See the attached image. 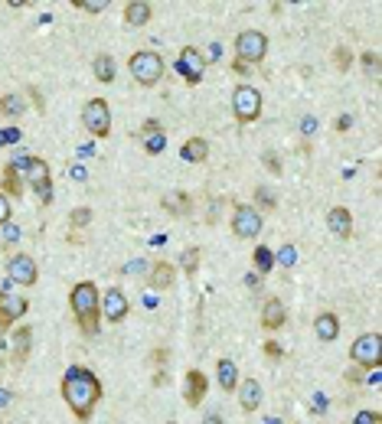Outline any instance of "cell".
<instances>
[{"mask_svg":"<svg viewBox=\"0 0 382 424\" xmlns=\"http://www.w3.org/2000/svg\"><path fill=\"white\" fill-rule=\"evenodd\" d=\"M62 401L69 405V411L79 418V421H89L95 411V405L101 401V382L92 369L85 366H69L66 376H62Z\"/></svg>","mask_w":382,"mask_h":424,"instance_id":"6da1fadb","label":"cell"},{"mask_svg":"<svg viewBox=\"0 0 382 424\" xmlns=\"http://www.w3.org/2000/svg\"><path fill=\"white\" fill-rule=\"evenodd\" d=\"M69 307L72 316H76L79 330L82 336H99V326H101V297H99V287L92 281H79L69 294Z\"/></svg>","mask_w":382,"mask_h":424,"instance_id":"7a4b0ae2","label":"cell"},{"mask_svg":"<svg viewBox=\"0 0 382 424\" xmlns=\"http://www.w3.org/2000/svg\"><path fill=\"white\" fill-rule=\"evenodd\" d=\"M20 177L36 190L39 202H53V177H49V163L43 157H24V160H14Z\"/></svg>","mask_w":382,"mask_h":424,"instance_id":"3957f363","label":"cell"},{"mask_svg":"<svg viewBox=\"0 0 382 424\" xmlns=\"http://www.w3.org/2000/svg\"><path fill=\"white\" fill-rule=\"evenodd\" d=\"M128 69H131V76H134V82L151 88V85H157L164 78V69H167V66H164V59L157 53H151V49H138V53L128 59Z\"/></svg>","mask_w":382,"mask_h":424,"instance_id":"277c9868","label":"cell"},{"mask_svg":"<svg viewBox=\"0 0 382 424\" xmlns=\"http://www.w3.org/2000/svg\"><path fill=\"white\" fill-rule=\"evenodd\" d=\"M30 310V301H26V294H20L14 284H4L0 287V330L7 333L14 330V324H20Z\"/></svg>","mask_w":382,"mask_h":424,"instance_id":"5b68a950","label":"cell"},{"mask_svg":"<svg viewBox=\"0 0 382 424\" xmlns=\"http://www.w3.org/2000/svg\"><path fill=\"white\" fill-rule=\"evenodd\" d=\"M232 115L238 124H255L261 118V92L255 85H236L232 92Z\"/></svg>","mask_w":382,"mask_h":424,"instance_id":"8992f818","label":"cell"},{"mask_svg":"<svg viewBox=\"0 0 382 424\" xmlns=\"http://www.w3.org/2000/svg\"><path fill=\"white\" fill-rule=\"evenodd\" d=\"M350 359L359 369H379L382 366V336L379 333H363V336L353 339Z\"/></svg>","mask_w":382,"mask_h":424,"instance_id":"52a82bcc","label":"cell"},{"mask_svg":"<svg viewBox=\"0 0 382 424\" xmlns=\"http://www.w3.org/2000/svg\"><path fill=\"white\" fill-rule=\"evenodd\" d=\"M265 53H268V36L265 33H258V30H242L236 36V59L242 62V66H258L261 59H265Z\"/></svg>","mask_w":382,"mask_h":424,"instance_id":"ba28073f","label":"cell"},{"mask_svg":"<svg viewBox=\"0 0 382 424\" xmlns=\"http://www.w3.org/2000/svg\"><path fill=\"white\" fill-rule=\"evenodd\" d=\"M82 124H85V131L92 134V138H99V140L108 138V134H111V108H108V101L105 98L85 101Z\"/></svg>","mask_w":382,"mask_h":424,"instance_id":"9c48e42d","label":"cell"},{"mask_svg":"<svg viewBox=\"0 0 382 424\" xmlns=\"http://www.w3.org/2000/svg\"><path fill=\"white\" fill-rule=\"evenodd\" d=\"M7 278L14 287H33L39 281V268L30 254H10L7 258Z\"/></svg>","mask_w":382,"mask_h":424,"instance_id":"30bf717a","label":"cell"},{"mask_svg":"<svg viewBox=\"0 0 382 424\" xmlns=\"http://www.w3.org/2000/svg\"><path fill=\"white\" fill-rule=\"evenodd\" d=\"M232 232H236L238 239H258L261 235V212L255 206L238 202V206L232 209Z\"/></svg>","mask_w":382,"mask_h":424,"instance_id":"8fae6325","label":"cell"},{"mask_svg":"<svg viewBox=\"0 0 382 424\" xmlns=\"http://www.w3.org/2000/svg\"><path fill=\"white\" fill-rule=\"evenodd\" d=\"M203 69H206V59L199 53L196 46H184L180 49V59H176V72L186 78L190 85H199L203 82Z\"/></svg>","mask_w":382,"mask_h":424,"instance_id":"7c38bea8","label":"cell"},{"mask_svg":"<svg viewBox=\"0 0 382 424\" xmlns=\"http://www.w3.org/2000/svg\"><path fill=\"white\" fill-rule=\"evenodd\" d=\"M101 316H105L108 324H124V316H128V297H124V291L108 287L101 294Z\"/></svg>","mask_w":382,"mask_h":424,"instance_id":"4fadbf2b","label":"cell"},{"mask_svg":"<svg viewBox=\"0 0 382 424\" xmlns=\"http://www.w3.org/2000/svg\"><path fill=\"white\" fill-rule=\"evenodd\" d=\"M30 349H33V326H16L14 336H10V363L20 369L30 359Z\"/></svg>","mask_w":382,"mask_h":424,"instance_id":"5bb4252c","label":"cell"},{"mask_svg":"<svg viewBox=\"0 0 382 424\" xmlns=\"http://www.w3.org/2000/svg\"><path fill=\"white\" fill-rule=\"evenodd\" d=\"M184 398L190 408H199L203 398H206V376L199 369H186V386H184Z\"/></svg>","mask_w":382,"mask_h":424,"instance_id":"9a60e30c","label":"cell"},{"mask_svg":"<svg viewBox=\"0 0 382 424\" xmlns=\"http://www.w3.org/2000/svg\"><path fill=\"white\" fill-rule=\"evenodd\" d=\"M327 229L333 232L336 239L346 242V239L353 235V212H350L346 206H333V209L327 212Z\"/></svg>","mask_w":382,"mask_h":424,"instance_id":"2e32d148","label":"cell"},{"mask_svg":"<svg viewBox=\"0 0 382 424\" xmlns=\"http://www.w3.org/2000/svg\"><path fill=\"white\" fill-rule=\"evenodd\" d=\"M284 320H288V314H284V304L278 301V297H271V301H265V307H261V326H265L268 333H275L284 326Z\"/></svg>","mask_w":382,"mask_h":424,"instance_id":"e0dca14e","label":"cell"},{"mask_svg":"<svg viewBox=\"0 0 382 424\" xmlns=\"http://www.w3.org/2000/svg\"><path fill=\"white\" fill-rule=\"evenodd\" d=\"M238 405H242V411H248V415L261 405V386L255 378H238Z\"/></svg>","mask_w":382,"mask_h":424,"instance_id":"ac0fdd59","label":"cell"},{"mask_svg":"<svg viewBox=\"0 0 382 424\" xmlns=\"http://www.w3.org/2000/svg\"><path fill=\"white\" fill-rule=\"evenodd\" d=\"M141 134H144V150H147V154H161L164 147H167V138H164L161 121H154V118L141 124Z\"/></svg>","mask_w":382,"mask_h":424,"instance_id":"d6986e66","label":"cell"},{"mask_svg":"<svg viewBox=\"0 0 382 424\" xmlns=\"http://www.w3.org/2000/svg\"><path fill=\"white\" fill-rule=\"evenodd\" d=\"M313 333H317V339H323V343H333V339L340 336V316L330 314V310L317 314V320H313Z\"/></svg>","mask_w":382,"mask_h":424,"instance_id":"ffe728a7","label":"cell"},{"mask_svg":"<svg viewBox=\"0 0 382 424\" xmlns=\"http://www.w3.org/2000/svg\"><path fill=\"white\" fill-rule=\"evenodd\" d=\"M147 281H151L154 291H167V287L176 281V268L170 262H157V264H151V274H147Z\"/></svg>","mask_w":382,"mask_h":424,"instance_id":"44dd1931","label":"cell"},{"mask_svg":"<svg viewBox=\"0 0 382 424\" xmlns=\"http://www.w3.org/2000/svg\"><path fill=\"white\" fill-rule=\"evenodd\" d=\"M151 16H154V7L147 0H131V4H124V24L144 26V24H151Z\"/></svg>","mask_w":382,"mask_h":424,"instance_id":"7402d4cb","label":"cell"},{"mask_svg":"<svg viewBox=\"0 0 382 424\" xmlns=\"http://www.w3.org/2000/svg\"><path fill=\"white\" fill-rule=\"evenodd\" d=\"M20 186H24V177H20L16 163H14V160L4 163V177H0V193H4V196H16V200H20V193H24Z\"/></svg>","mask_w":382,"mask_h":424,"instance_id":"603a6c76","label":"cell"},{"mask_svg":"<svg viewBox=\"0 0 382 424\" xmlns=\"http://www.w3.org/2000/svg\"><path fill=\"white\" fill-rule=\"evenodd\" d=\"M216 376H219L222 392H236L238 388V369L232 359H219V363H216Z\"/></svg>","mask_w":382,"mask_h":424,"instance_id":"cb8c5ba5","label":"cell"},{"mask_svg":"<svg viewBox=\"0 0 382 424\" xmlns=\"http://www.w3.org/2000/svg\"><path fill=\"white\" fill-rule=\"evenodd\" d=\"M180 157H184L186 163H203L209 157V144L203 138H190L184 147H180Z\"/></svg>","mask_w":382,"mask_h":424,"instance_id":"d4e9b609","label":"cell"},{"mask_svg":"<svg viewBox=\"0 0 382 424\" xmlns=\"http://www.w3.org/2000/svg\"><path fill=\"white\" fill-rule=\"evenodd\" d=\"M24 111H26V101L20 92H10L0 98V115L4 118H16V115H24Z\"/></svg>","mask_w":382,"mask_h":424,"instance_id":"484cf974","label":"cell"},{"mask_svg":"<svg viewBox=\"0 0 382 424\" xmlns=\"http://www.w3.org/2000/svg\"><path fill=\"white\" fill-rule=\"evenodd\" d=\"M92 72H95V78H99V82H115V59H111V56H99V59H95V66H92Z\"/></svg>","mask_w":382,"mask_h":424,"instance_id":"4316f807","label":"cell"},{"mask_svg":"<svg viewBox=\"0 0 382 424\" xmlns=\"http://www.w3.org/2000/svg\"><path fill=\"white\" fill-rule=\"evenodd\" d=\"M252 264L258 268V274L275 271V252H271V248H265V245H258V248H255V254H252Z\"/></svg>","mask_w":382,"mask_h":424,"instance_id":"83f0119b","label":"cell"},{"mask_svg":"<svg viewBox=\"0 0 382 424\" xmlns=\"http://www.w3.org/2000/svg\"><path fill=\"white\" fill-rule=\"evenodd\" d=\"M164 209H167V212H176V216H186V212H190V196L186 193L164 196Z\"/></svg>","mask_w":382,"mask_h":424,"instance_id":"f1b7e54d","label":"cell"},{"mask_svg":"<svg viewBox=\"0 0 382 424\" xmlns=\"http://www.w3.org/2000/svg\"><path fill=\"white\" fill-rule=\"evenodd\" d=\"M89 222H92V209H89V206L72 209V216H69V225H72V229H85Z\"/></svg>","mask_w":382,"mask_h":424,"instance_id":"f546056e","label":"cell"},{"mask_svg":"<svg viewBox=\"0 0 382 424\" xmlns=\"http://www.w3.org/2000/svg\"><path fill=\"white\" fill-rule=\"evenodd\" d=\"M298 262V248L294 245H281L275 254V264H281V268H291V264Z\"/></svg>","mask_w":382,"mask_h":424,"instance_id":"4dcf8cb0","label":"cell"},{"mask_svg":"<svg viewBox=\"0 0 382 424\" xmlns=\"http://www.w3.org/2000/svg\"><path fill=\"white\" fill-rule=\"evenodd\" d=\"M180 268H184L186 274H196V268H199V248H186L184 258H180Z\"/></svg>","mask_w":382,"mask_h":424,"instance_id":"1f68e13d","label":"cell"},{"mask_svg":"<svg viewBox=\"0 0 382 424\" xmlns=\"http://www.w3.org/2000/svg\"><path fill=\"white\" fill-rule=\"evenodd\" d=\"M333 62H336V69H340V72H346L353 66V53L346 46H336L333 49Z\"/></svg>","mask_w":382,"mask_h":424,"instance_id":"d6a6232c","label":"cell"},{"mask_svg":"<svg viewBox=\"0 0 382 424\" xmlns=\"http://www.w3.org/2000/svg\"><path fill=\"white\" fill-rule=\"evenodd\" d=\"M72 7L85 10V14H101L108 7V0H72Z\"/></svg>","mask_w":382,"mask_h":424,"instance_id":"836d02e7","label":"cell"},{"mask_svg":"<svg viewBox=\"0 0 382 424\" xmlns=\"http://www.w3.org/2000/svg\"><path fill=\"white\" fill-rule=\"evenodd\" d=\"M0 232H4V245H16L20 242V225L16 222H7V225H0Z\"/></svg>","mask_w":382,"mask_h":424,"instance_id":"e575fe53","label":"cell"},{"mask_svg":"<svg viewBox=\"0 0 382 424\" xmlns=\"http://www.w3.org/2000/svg\"><path fill=\"white\" fill-rule=\"evenodd\" d=\"M20 138H24V131H20V128H4V131H0V147L16 144Z\"/></svg>","mask_w":382,"mask_h":424,"instance_id":"d590c367","label":"cell"},{"mask_svg":"<svg viewBox=\"0 0 382 424\" xmlns=\"http://www.w3.org/2000/svg\"><path fill=\"white\" fill-rule=\"evenodd\" d=\"M353 424H382V415L379 411H359V415L353 418Z\"/></svg>","mask_w":382,"mask_h":424,"instance_id":"8d00e7d4","label":"cell"},{"mask_svg":"<svg viewBox=\"0 0 382 424\" xmlns=\"http://www.w3.org/2000/svg\"><path fill=\"white\" fill-rule=\"evenodd\" d=\"M265 356H268V359H281V356H284V349L278 346L275 339H268V343H265Z\"/></svg>","mask_w":382,"mask_h":424,"instance_id":"74e56055","label":"cell"},{"mask_svg":"<svg viewBox=\"0 0 382 424\" xmlns=\"http://www.w3.org/2000/svg\"><path fill=\"white\" fill-rule=\"evenodd\" d=\"M7 222H10V200L0 193V225H7Z\"/></svg>","mask_w":382,"mask_h":424,"instance_id":"f35d334b","label":"cell"},{"mask_svg":"<svg viewBox=\"0 0 382 424\" xmlns=\"http://www.w3.org/2000/svg\"><path fill=\"white\" fill-rule=\"evenodd\" d=\"M323 408H327V395H313V415H323Z\"/></svg>","mask_w":382,"mask_h":424,"instance_id":"ab89813d","label":"cell"},{"mask_svg":"<svg viewBox=\"0 0 382 424\" xmlns=\"http://www.w3.org/2000/svg\"><path fill=\"white\" fill-rule=\"evenodd\" d=\"M265 163H268V170H271V173H281V163H278V157L271 154V150L265 154Z\"/></svg>","mask_w":382,"mask_h":424,"instance_id":"60d3db41","label":"cell"},{"mask_svg":"<svg viewBox=\"0 0 382 424\" xmlns=\"http://www.w3.org/2000/svg\"><path fill=\"white\" fill-rule=\"evenodd\" d=\"M258 200H261V206H265V209H271V206H275V196L268 193V190H258Z\"/></svg>","mask_w":382,"mask_h":424,"instance_id":"b9f144b4","label":"cell"},{"mask_svg":"<svg viewBox=\"0 0 382 424\" xmlns=\"http://www.w3.org/2000/svg\"><path fill=\"white\" fill-rule=\"evenodd\" d=\"M346 382H363V369H359V366H353V369L346 372Z\"/></svg>","mask_w":382,"mask_h":424,"instance_id":"7bdbcfd3","label":"cell"},{"mask_svg":"<svg viewBox=\"0 0 382 424\" xmlns=\"http://www.w3.org/2000/svg\"><path fill=\"white\" fill-rule=\"evenodd\" d=\"M10 401H14V392H10V388H0V408H7Z\"/></svg>","mask_w":382,"mask_h":424,"instance_id":"ee69618b","label":"cell"},{"mask_svg":"<svg viewBox=\"0 0 382 424\" xmlns=\"http://www.w3.org/2000/svg\"><path fill=\"white\" fill-rule=\"evenodd\" d=\"M154 363H157V366L167 363V349H154Z\"/></svg>","mask_w":382,"mask_h":424,"instance_id":"f6af8a7d","label":"cell"},{"mask_svg":"<svg viewBox=\"0 0 382 424\" xmlns=\"http://www.w3.org/2000/svg\"><path fill=\"white\" fill-rule=\"evenodd\" d=\"M376 62H379V56H376V53H366V56H363V66H369V69H376Z\"/></svg>","mask_w":382,"mask_h":424,"instance_id":"bcb514c9","label":"cell"},{"mask_svg":"<svg viewBox=\"0 0 382 424\" xmlns=\"http://www.w3.org/2000/svg\"><path fill=\"white\" fill-rule=\"evenodd\" d=\"M245 284H248V287H255V291H258V287H261V278H258V274H248V278H245Z\"/></svg>","mask_w":382,"mask_h":424,"instance_id":"7dc6e473","label":"cell"},{"mask_svg":"<svg viewBox=\"0 0 382 424\" xmlns=\"http://www.w3.org/2000/svg\"><path fill=\"white\" fill-rule=\"evenodd\" d=\"M69 177H72V180H85V167H72Z\"/></svg>","mask_w":382,"mask_h":424,"instance_id":"c3c4849f","label":"cell"},{"mask_svg":"<svg viewBox=\"0 0 382 424\" xmlns=\"http://www.w3.org/2000/svg\"><path fill=\"white\" fill-rule=\"evenodd\" d=\"M350 115H343V118H340V121H336V131H346V128H350Z\"/></svg>","mask_w":382,"mask_h":424,"instance_id":"681fc988","label":"cell"},{"mask_svg":"<svg viewBox=\"0 0 382 424\" xmlns=\"http://www.w3.org/2000/svg\"><path fill=\"white\" fill-rule=\"evenodd\" d=\"M301 131H304V134L313 131V118H304V121H301Z\"/></svg>","mask_w":382,"mask_h":424,"instance_id":"f907efd6","label":"cell"},{"mask_svg":"<svg viewBox=\"0 0 382 424\" xmlns=\"http://www.w3.org/2000/svg\"><path fill=\"white\" fill-rule=\"evenodd\" d=\"M206 424H222V421H219V415H213V418H209Z\"/></svg>","mask_w":382,"mask_h":424,"instance_id":"816d5d0a","label":"cell"},{"mask_svg":"<svg viewBox=\"0 0 382 424\" xmlns=\"http://www.w3.org/2000/svg\"><path fill=\"white\" fill-rule=\"evenodd\" d=\"M170 424H176V421H170Z\"/></svg>","mask_w":382,"mask_h":424,"instance_id":"f5cc1de1","label":"cell"}]
</instances>
